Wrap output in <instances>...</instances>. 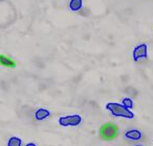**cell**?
<instances>
[{"label": "cell", "mask_w": 153, "mask_h": 146, "mask_svg": "<svg viewBox=\"0 0 153 146\" xmlns=\"http://www.w3.org/2000/svg\"><path fill=\"white\" fill-rule=\"evenodd\" d=\"M106 110L117 118H125V119H133L135 117L134 113L131 110L125 108L122 103L117 102H108L106 104Z\"/></svg>", "instance_id": "6da1fadb"}, {"label": "cell", "mask_w": 153, "mask_h": 146, "mask_svg": "<svg viewBox=\"0 0 153 146\" xmlns=\"http://www.w3.org/2000/svg\"><path fill=\"white\" fill-rule=\"evenodd\" d=\"M100 137L105 141H112L119 135V127L115 123L107 122L100 127Z\"/></svg>", "instance_id": "7a4b0ae2"}, {"label": "cell", "mask_w": 153, "mask_h": 146, "mask_svg": "<svg viewBox=\"0 0 153 146\" xmlns=\"http://www.w3.org/2000/svg\"><path fill=\"white\" fill-rule=\"evenodd\" d=\"M83 121L81 115L74 114V115H66V116H61L58 120L59 124L63 127L69 126H79Z\"/></svg>", "instance_id": "3957f363"}, {"label": "cell", "mask_w": 153, "mask_h": 146, "mask_svg": "<svg viewBox=\"0 0 153 146\" xmlns=\"http://www.w3.org/2000/svg\"><path fill=\"white\" fill-rule=\"evenodd\" d=\"M133 59L135 62L140 59H145L148 56V46L146 44H140L133 49Z\"/></svg>", "instance_id": "277c9868"}, {"label": "cell", "mask_w": 153, "mask_h": 146, "mask_svg": "<svg viewBox=\"0 0 153 146\" xmlns=\"http://www.w3.org/2000/svg\"><path fill=\"white\" fill-rule=\"evenodd\" d=\"M125 138L132 141H140L143 139V133L138 129H129L125 133Z\"/></svg>", "instance_id": "5b68a950"}, {"label": "cell", "mask_w": 153, "mask_h": 146, "mask_svg": "<svg viewBox=\"0 0 153 146\" xmlns=\"http://www.w3.org/2000/svg\"><path fill=\"white\" fill-rule=\"evenodd\" d=\"M51 117V112H49L47 109H44V108H41V109H38V110L35 112V119L37 121H43L45 119L49 118Z\"/></svg>", "instance_id": "8992f818"}, {"label": "cell", "mask_w": 153, "mask_h": 146, "mask_svg": "<svg viewBox=\"0 0 153 146\" xmlns=\"http://www.w3.org/2000/svg\"><path fill=\"white\" fill-rule=\"evenodd\" d=\"M0 65L3 66V67H7V68L16 67L15 61H13L11 57L7 56V55H4V54H0Z\"/></svg>", "instance_id": "52a82bcc"}, {"label": "cell", "mask_w": 153, "mask_h": 146, "mask_svg": "<svg viewBox=\"0 0 153 146\" xmlns=\"http://www.w3.org/2000/svg\"><path fill=\"white\" fill-rule=\"evenodd\" d=\"M82 0H70L69 2V9L74 12H76V11H80L82 9Z\"/></svg>", "instance_id": "ba28073f"}, {"label": "cell", "mask_w": 153, "mask_h": 146, "mask_svg": "<svg viewBox=\"0 0 153 146\" xmlns=\"http://www.w3.org/2000/svg\"><path fill=\"white\" fill-rule=\"evenodd\" d=\"M7 146H22V140L18 137H11L7 140Z\"/></svg>", "instance_id": "9c48e42d"}, {"label": "cell", "mask_w": 153, "mask_h": 146, "mask_svg": "<svg viewBox=\"0 0 153 146\" xmlns=\"http://www.w3.org/2000/svg\"><path fill=\"white\" fill-rule=\"evenodd\" d=\"M122 104H123V106H125V108L129 109V110H131V111H132V109H133V106H134L133 100H132L130 97L123 98V100H122Z\"/></svg>", "instance_id": "30bf717a"}, {"label": "cell", "mask_w": 153, "mask_h": 146, "mask_svg": "<svg viewBox=\"0 0 153 146\" xmlns=\"http://www.w3.org/2000/svg\"><path fill=\"white\" fill-rule=\"evenodd\" d=\"M24 146H37L35 143H33V142H30V143H27V144H25Z\"/></svg>", "instance_id": "8fae6325"}, {"label": "cell", "mask_w": 153, "mask_h": 146, "mask_svg": "<svg viewBox=\"0 0 153 146\" xmlns=\"http://www.w3.org/2000/svg\"><path fill=\"white\" fill-rule=\"evenodd\" d=\"M133 146H144V145H140V144H136V145H133Z\"/></svg>", "instance_id": "7c38bea8"}]
</instances>
